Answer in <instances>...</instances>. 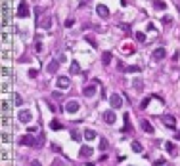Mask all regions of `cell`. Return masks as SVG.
Returning <instances> with one entry per match:
<instances>
[{
  "instance_id": "6da1fadb",
  "label": "cell",
  "mask_w": 180,
  "mask_h": 166,
  "mask_svg": "<svg viewBox=\"0 0 180 166\" xmlns=\"http://www.w3.org/2000/svg\"><path fill=\"white\" fill-rule=\"evenodd\" d=\"M8 19H10V6L8 0H2V27H8Z\"/></svg>"
},
{
  "instance_id": "7a4b0ae2",
  "label": "cell",
  "mask_w": 180,
  "mask_h": 166,
  "mask_svg": "<svg viewBox=\"0 0 180 166\" xmlns=\"http://www.w3.org/2000/svg\"><path fill=\"white\" fill-rule=\"evenodd\" d=\"M17 118H19V122L29 124L31 120H33V113H31L29 109H21V111H19V115H17Z\"/></svg>"
},
{
  "instance_id": "3957f363",
  "label": "cell",
  "mask_w": 180,
  "mask_h": 166,
  "mask_svg": "<svg viewBox=\"0 0 180 166\" xmlns=\"http://www.w3.org/2000/svg\"><path fill=\"white\" fill-rule=\"evenodd\" d=\"M21 143H23V145H29V147H33V145H40V143H42V138L35 139L33 136H29V134H27V136L21 138Z\"/></svg>"
},
{
  "instance_id": "277c9868",
  "label": "cell",
  "mask_w": 180,
  "mask_h": 166,
  "mask_svg": "<svg viewBox=\"0 0 180 166\" xmlns=\"http://www.w3.org/2000/svg\"><path fill=\"white\" fill-rule=\"evenodd\" d=\"M109 105L113 109H121V105H123V97H121L119 94H111L109 96Z\"/></svg>"
},
{
  "instance_id": "5b68a950",
  "label": "cell",
  "mask_w": 180,
  "mask_h": 166,
  "mask_svg": "<svg viewBox=\"0 0 180 166\" xmlns=\"http://www.w3.org/2000/svg\"><path fill=\"white\" fill-rule=\"evenodd\" d=\"M79 109H81V103H79L77 99H69V101L65 103V111L71 113V115H73V113H77Z\"/></svg>"
},
{
  "instance_id": "8992f818",
  "label": "cell",
  "mask_w": 180,
  "mask_h": 166,
  "mask_svg": "<svg viewBox=\"0 0 180 166\" xmlns=\"http://www.w3.org/2000/svg\"><path fill=\"white\" fill-rule=\"evenodd\" d=\"M17 15H19V17H29V4H27V0H21V2H19Z\"/></svg>"
},
{
  "instance_id": "52a82bcc",
  "label": "cell",
  "mask_w": 180,
  "mask_h": 166,
  "mask_svg": "<svg viewBox=\"0 0 180 166\" xmlns=\"http://www.w3.org/2000/svg\"><path fill=\"white\" fill-rule=\"evenodd\" d=\"M165 55H167V50L165 48H155V50L151 52V59H155V61L165 59Z\"/></svg>"
},
{
  "instance_id": "ba28073f",
  "label": "cell",
  "mask_w": 180,
  "mask_h": 166,
  "mask_svg": "<svg viewBox=\"0 0 180 166\" xmlns=\"http://www.w3.org/2000/svg\"><path fill=\"white\" fill-rule=\"evenodd\" d=\"M56 84L60 90H67L71 84V80H69V76H57V80H56Z\"/></svg>"
},
{
  "instance_id": "9c48e42d",
  "label": "cell",
  "mask_w": 180,
  "mask_h": 166,
  "mask_svg": "<svg viewBox=\"0 0 180 166\" xmlns=\"http://www.w3.org/2000/svg\"><path fill=\"white\" fill-rule=\"evenodd\" d=\"M161 120H163V124H165L167 128H171V130H174V128H176V120H174V117H171V115H165Z\"/></svg>"
},
{
  "instance_id": "30bf717a",
  "label": "cell",
  "mask_w": 180,
  "mask_h": 166,
  "mask_svg": "<svg viewBox=\"0 0 180 166\" xmlns=\"http://www.w3.org/2000/svg\"><path fill=\"white\" fill-rule=\"evenodd\" d=\"M92 153H94L92 147H88V145H82L81 151H79V157H81V159H88V157H92Z\"/></svg>"
},
{
  "instance_id": "8fae6325",
  "label": "cell",
  "mask_w": 180,
  "mask_h": 166,
  "mask_svg": "<svg viewBox=\"0 0 180 166\" xmlns=\"http://www.w3.org/2000/svg\"><path fill=\"white\" fill-rule=\"evenodd\" d=\"M96 12H98L100 17H104V19H107V17H109V8H107V6H104V4H98V6H96Z\"/></svg>"
},
{
  "instance_id": "7c38bea8",
  "label": "cell",
  "mask_w": 180,
  "mask_h": 166,
  "mask_svg": "<svg viewBox=\"0 0 180 166\" xmlns=\"http://www.w3.org/2000/svg\"><path fill=\"white\" fill-rule=\"evenodd\" d=\"M60 63H61L60 59H54V61H50V63H48V67H46V71H48L50 75H54V73H57V69H60Z\"/></svg>"
},
{
  "instance_id": "4fadbf2b",
  "label": "cell",
  "mask_w": 180,
  "mask_h": 166,
  "mask_svg": "<svg viewBox=\"0 0 180 166\" xmlns=\"http://www.w3.org/2000/svg\"><path fill=\"white\" fill-rule=\"evenodd\" d=\"M82 94L86 96V97H94V96H96V84H88V86L82 90Z\"/></svg>"
},
{
  "instance_id": "5bb4252c",
  "label": "cell",
  "mask_w": 180,
  "mask_h": 166,
  "mask_svg": "<svg viewBox=\"0 0 180 166\" xmlns=\"http://www.w3.org/2000/svg\"><path fill=\"white\" fill-rule=\"evenodd\" d=\"M117 118H115V113L113 111H105L104 113V122H107V124H113Z\"/></svg>"
},
{
  "instance_id": "9a60e30c",
  "label": "cell",
  "mask_w": 180,
  "mask_h": 166,
  "mask_svg": "<svg viewBox=\"0 0 180 166\" xmlns=\"http://www.w3.org/2000/svg\"><path fill=\"white\" fill-rule=\"evenodd\" d=\"M132 88H134L136 92H142V90H144V80H142V79H134V80H132Z\"/></svg>"
},
{
  "instance_id": "2e32d148",
  "label": "cell",
  "mask_w": 180,
  "mask_h": 166,
  "mask_svg": "<svg viewBox=\"0 0 180 166\" xmlns=\"http://www.w3.org/2000/svg\"><path fill=\"white\" fill-rule=\"evenodd\" d=\"M151 4H153V8H155V10H165L167 8L165 0H151Z\"/></svg>"
},
{
  "instance_id": "e0dca14e",
  "label": "cell",
  "mask_w": 180,
  "mask_h": 166,
  "mask_svg": "<svg viewBox=\"0 0 180 166\" xmlns=\"http://www.w3.org/2000/svg\"><path fill=\"white\" fill-rule=\"evenodd\" d=\"M50 25H52V17H50V15H46V17L40 19V27L42 29H50Z\"/></svg>"
},
{
  "instance_id": "ac0fdd59",
  "label": "cell",
  "mask_w": 180,
  "mask_h": 166,
  "mask_svg": "<svg viewBox=\"0 0 180 166\" xmlns=\"http://www.w3.org/2000/svg\"><path fill=\"white\" fill-rule=\"evenodd\" d=\"M84 138H86L88 141H92V139H96L98 136H96V132H94V130H90V128H86V130H84Z\"/></svg>"
},
{
  "instance_id": "d6986e66",
  "label": "cell",
  "mask_w": 180,
  "mask_h": 166,
  "mask_svg": "<svg viewBox=\"0 0 180 166\" xmlns=\"http://www.w3.org/2000/svg\"><path fill=\"white\" fill-rule=\"evenodd\" d=\"M140 124H142V130H144V132H147V134H153V126H151V124L147 122V120H142Z\"/></svg>"
},
{
  "instance_id": "ffe728a7",
  "label": "cell",
  "mask_w": 180,
  "mask_h": 166,
  "mask_svg": "<svg viewBox=\"0 0 180 166\" xmlns=\"http://www.w3.org/2000/svg\"><path fill=\"white\" fill-rule=\"evenodd\" d=\"M79 73H81V65L77 61H73L71 63V75H79Z\"/></svg>"
},
{
  "instance_id": "44dd1931",
  "label": "cell",
  "mask_w": 180,
  "mask_h": 166,
  "mask_svg": "<svg viewBox=\"0 0 180 166\" xmlns=\"http://www.w3.org/2000/svg\"><path fill=\"white\" fill-rule=\"evenodd\" d=\"M102 61H104V65H109V63H111V52H104Z\"/></svg>"
},
{
  "instance_id": "7402d4cb",
  "label": "cell",
  "mask_w": 180,
  "mask_h": 166,
  "mask_svg": "<svg viewBox=\"0 0 180 166\" xmlns=\"http://www.w3.org/2000/svg\"><path fill=\"white\" fill-rule=\"evenodd\" d=\"M126 73H140V67L138 65H129V67H123Z\"/></svg>"
},
{
  "instance_id": "603a6c76",
  "label": "cell",
  "mask_w": 180,
  "mask_h": 166,
  "mask_svg": "<svg viewBox=\"0 0 180 166\" xmlns=\"http://www.w3.org/2000/svg\"><path fill=\"white\" fill-rule=\"evenodd\" d=\"M165 149H167V151L171 153V155L176 153V147H174V143H171V141H167V143H165Z\"/></svg>"
},
{
  "instance_id": "cb8c5ba5",
  "label": "cell",
  "mask_w": 180,
  "mask_h": 166,
  "mask_svg": "<svg viewBox=\"0 0 180 166\" xmlns=\"http://www.w3.org/2000/svg\"><path fill=\"white\" fill-rule=\"evenodd\" d=\"M132 151L142 153V143H140V141H132Z\"/></svg>"
},
{
  "instance_id": "d4e9b609",
  "label": "cell",
  "mask_w": 180,
  "mask_h": 166,
  "mask_svg": "<svg viewBox=\"0 0 180 166\" xmlns=\"http://www.w3.org/2000/svg\"><path fill=\"white\" fill-rule=\"evenodd\" d=\"M8 111H10V103L6 99H2V113H4V115H8Z\"/></svg>"
},
{
  "instance_id": "484cf974",
  "label": "cell",
  "mask_w": 180,
  "mask_h": 166,
  "mask_svg": "<svg viewBox=\"0 0 180 166\" xmlns=\"http://www.w3.org/2000/svg\"><path fill=\"white\" fill-rule=\"evenodd\" d=\"M50 128H52V130H61V124L57 122V120H52L50 122Z\"/></svg>"
},
{
  "instance_id": "4316f807",
  "label": "cell",
  "mask_w": 180,
  "mask_h": 166,
  "mask_svg": "<svg viewBox=\"0 0 180 166\" xmlns=\"http://www.w3.org/2000/svg\"><path fill=\"white\" fill-rule=\"evenodd\" d=\"M136 40H138V42H144V40H146V34L138 31V33H136Z\"/></svg>"
},
{
  "instance_id": "83f0119b",
  "label": "cell",
  "mask_w": 180,
  "mask_h": 166,
  "mask_svg": "<svg viewBox=\"0 0 180 166\" xmlns=\"http://www.w3.org/2000/svg\"><path fill=\"white\" fill-rule=\"evenodd\" d=\"M71 138L75 139V141H81V134H79L77 130H73V132H71Z\"/></svg>"
},
{
  "instance_id": "f1b7e54d",
  "label": "cell",
  "mask_w": 180,
  "mask_h": 166,
  "mask_svg": "<svg viewBox=\"0 0 180 166\" xmlns=\"http://www.w3.org/2000/svg\"><path fill=\"white\" fill-rule=\"evenodd\" d=\"M86 42H90V44L94 46V48L98 46V44H96V40H94V36H90V34H86Z\"/></svg>"
},
{
  "instance_id": "f546056e",
  "label": "cell",
  "mask_w": 180,
  "mask_h": 166,
  "mask_svg": "<svg viewBox=\"0 0 180 166\" xmlns=\"http://www.w3.org/2000/svg\"><path fill=\"white\" fill-rule=\"evenodd\" d=\"M100 147H102V149H104V151H105V149H107V147H109V143H107V139H105V138L102 139V141H100Z\"/></svg>"
},
{
  "instance_id": "4dcf8cb0",
  "label": "cell",
  "mask_w": 180,
  "mask_h": 166,
  "mask_svg": "<svg viewBox=\"0 0 180 166\" xmlns=\"http://www.w3.org/2000/svg\"><path fill=\"white\" fill-rule=\"evenodd\" d=\"M14 101L17 103V105H21V103H23V99H21V96H19V94H14Z\"/></svg>"
},
{
  "instance_id": "1f68e13d",
  "label": "cell",
  "mask_w": 180,
  "mask_h": 166,
  "mask_svg": "<svg viewBox=\"0 0 180 166\" xmlns=\"http://www.w3.org/2000/svg\"><path fill=\"white\" fill-rule=\"evenodd\" d=\"M2 141H4V143L10 141V134H8V132H2Z\"/></svg>"
},
{
  "instance_id": "d6a6232c",
  "label": "cell",
  "mask_w": 180,
  "mask_h": 166,
  "mask_svg": "<svg viewBox=\"0 0 180 166\" xmlns=\"http://www.w3.org/2000/svg\"><path fill=\"white\" fill-rule=\"evenodd\" d=\"M2 76H4V79L10 76V69H8V67H2Z\"/></svg>"
},
{
  "instance_id": "836d02e7",
  "label": "cell",
  "mask_w": 180,
  "mask_h": 166,
  "mask_svg": "<svg viewBox=\"0 0 180 166\" xmlns=\"http://www.w3.org/2000/svg\"><path fill=\"white\" fill-rule=\"evenodd\" d=\"M36 75H39V73H36V69H29V76H31V79H35Z\"/></svg>"
},
{
  "instance_id": "e575fe53",
  "label": "cell",
  "mask_w": 180,
  "mask_h": 166,
  "mask_svg": "<svg viewBox=\"0 0 180 166\" xmlns=\"http://www.w3.org/2000/svg\"><path fill=\"white\" fill-rule=\"evenodd\" d=\"M8 122H10L8 115H4V117H2V126H8Z\"/></svg>"
},
{
  "instance_id": "d590c367",
  "label": "cell",
  "mask_w": 180,
  "mask_h": 166,
  "mask_svg": "<svg viewBox=\"0 0 180 166\" xmlns=\"http://www.w3.org/2000/svg\"><path fill=\"white\" fill-rule=\"evenodd\" d=\"M147 103H150V99H144V101L140 103V109H146V107H147Z\"/></svg>"
},
{
  "instance_id": "8d00e7d4",
  "label": "cell",
  "mask_w": 180,
  "mask_h": 166,
  "mask_svg": "<svg viewBox=\"0 0 180 166\" xmlns=\"http://www.w3.org/2000/svg\"><path fill=\"white\" fill-rule=\"evenodd\" d=\"M8 88H10V86H8V82L4 80V82H2V92H8Z\"/></svg>"
},
{
  "instance_id": "74e56055",
  "label": "cell",
  "mask_w": 180,
  "mask_h": 166,
  "mask_svg": "<svg viewBox=\"0 0 180 166\" xmlns=\"http://www.w3.org/2000/svg\"><path fill=\"white\" fill-rule=\"evenodd\" d=\"M2 42L8 44V34H6V33H2Z\"/></svg>"
},
{
  "instance_id": "f35d334b",
  "label": "cell",
  "mask_w": 180,
  "mask_h": 166,
  "mask_svg": "<svg viewBox=\"0 0 180 166\" xmlns=\"http://www.w3.org/2000/svg\"><path fill=\"white\" fill-rule=\"evenodd\" d=\"M2 160H8V151H6V149L2 151Z\"/></svg>"
},
{
  "instance_id": "ab89813d",
  "label": "cell",
  "mask_w": 180,
  "mask_h": 166,
  "mask_svg": "<svg viewBox=\"0 0 180 166\" xmlns=\"http://www.w3.org/2000/svg\"><path fill=\"white\" fill-rule=\"evenodd\" d=\"M29 166H40V162H39V160H31Z\"/></svg>"
},
{
  "instance_id": "60d3db41",
  "label": "cell",
  "mask_w": 180,
  "mask_h": 166,
  "mask_svg": "<svg viewBox=\"0 0 180 166\" xmlns=\"http://www.w3.org/2000/svg\"><path fill=\"white\" fill-rule=\"evenodd\" d=\"M165 166H172V164H165Z\"/></svg>"
}]
</instances>
